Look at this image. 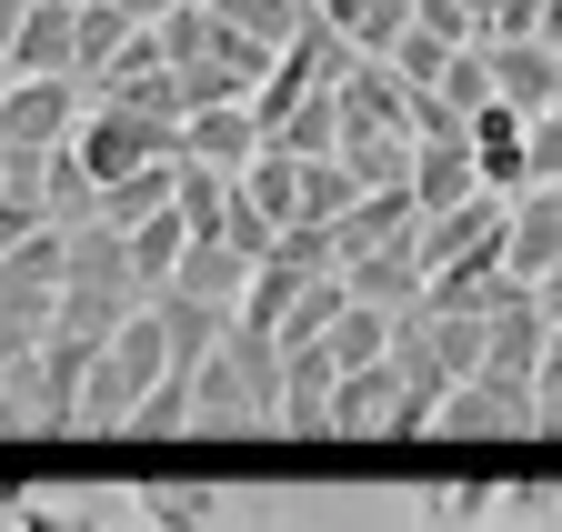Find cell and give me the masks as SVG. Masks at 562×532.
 <instances>
[{"instance_id": "cell-1", "label": "cell", "mask_w": 562, "mask_h": 532, "mask_svg": "<svg viewBox=\"0 0 562 532\" xmlns=\"http://www.w3.org/2000/svg\"><path fill=\"white\" fill-rule=\"evenodd\" d=\"M281 422V342L271 331H222V352L191 372V403L181 432H271Z\"/></svg>"}, {"instance_id": "cell-2", "label": "cell", "mask_w": 562, "mask_h": 532, "mask_svg": "<svg viewBox=\"0 0 562 532\" xmlns=\"http://www.w3.org/2000/svg\"><path fill=\"white\" fill-rule=\"evenodd\" d=\"M70 161H81L91 202H101L111 181L151 171V161H181V142H171L161 121H140V111H111V101H91V111H81V131H70Z\"/></svg>"}, {"instance_id": "cell-3", "label": "cell", "mask_w": 562, "mask_h": 532, "mask_svg": "<svg viewBox=\"0 0 562 532\" xmlns=\"http://www.w3.org/2000/svg\"><path fill=\"white\" fill-rule=\"evenodd\" d=\"M81 362H91V352H70L60 331H41V342H31L21 362H0V432H60Z\"/></svg>"}, {"instance_id": "cell-4", "label": "cell", "mask_w": 562, "mask_h": 532, "mask_svg": "<svg viewBox=\"0 0 562 532\" xmlns=\"http://www.w3.org/2000/svg\"><path fill=\"white\" fill-rule=\"evenodd\" d=\"M432 412L402 392V372H392V352L372 362V372H341L331 382V412H322V432L331 442H402V432H422Z\"/></svg>"}, {"instance_id": "cell-5", "label": "cell", "mask_w": 562, "mask_h": 532, "mask_svg": "<svg viewBox=\"0 0 562 532\" xmlns=\"http://www.w3.org/2000/svg\"><path fill=\"white\" fill-rule=\"evenodd\" d=\"M432 432H442V442H522V432H542L532 382H513V372H472V382H452L442 403H432Z\"/></svg>"}, {"instance_id": "cell-6", "label": "cell", "mask_w": 562, "mask_h": 532, "mask_svg": "<svg viewBox=\"0 0 562 532\" xmlns=\"http://www.w3.org/2000/svg\"><path fill=\"white\" fill-rule=\"evenodd\" d=\"M81 111H91L81 81H0V151H60Z\"/></svg>"}, {"instance_id": "cell-7", "label": "cell", "mask_w": 562, "mask_h": 532, "mask_svg": "<svg viewBox=\"0 0 562 532\" xmlns=\"http://www.w3.org/2000/svg\"><path fill=\"white\" fill-rule=\"evenodd\" d=\"M482 71H492V101L522 121L562 111V50L552 41H482Z\"/></svg>"}, {"instance_id": "cell-8", "label": "cell", "mask_w": 562, "mask_h": 532, "mask_svg": "<svg viewBox=\"0 0 562 532\" xmlns=\"http://www.w3.org/2000/svg\"><path fill=\"white\" fill-rule=\"evenodd\" d=\"M131 412H140V382H131L111 352H91V362H81V382H70V412H60V432L101 442V432H131Z\"/></svg>"}, {"instance_id": "cell-9", "label": "cell", "mask_w": 562, "mask_h": 532, "mask_svg": "<svg viewBox=\"0 0 562 532\" xmlns=\"http://www.w3.org/2000/svg\"><path fill=\"white\" fill-rule=\"evenodd\" d=\"M422 222H412V191H362V202H351L322 241H331V272H351V261L362 251H392V241H412Z\"/></svg>"}, {"instance_id": "cell-10", "label": "cell", "mask_w": 562, "mask_h": 532, "mask_svg": "<svg viewBox=\"0 0 562 532\" xmlns=\"http://www.w3.org/2000/svg\"><path fill=\"white\" fill-rule=\"evenodd\" d=\"M552 261H562V202H552V191H522L513 222H503V282H522V292H532Z\"/></svg>"}, {"instance_id": "cell-11", "label": "cell", "mask_w": 562, "mask_h": 532, "mask_svg": "<svg viewBox=\"0 0 562 532\" xmlns=\"http://www.w3.org/2000/svg\"><path fill=\"white\" fill-rule=\"evenodd\" d=\"M402 191H412V222H442V212H462L472 202V151L462 142H412V171H402Z\"/></svg>"}, {"instance_id": "cell-12", "label": "cell", "mask_w": 562, "mask_h": 532, "mask_svg": "<svg viewBox=\"0 0 562 532\" xmlns=\"http://www.w3.org/2000/svg\"><path fill=\"white\" fill-rule=\"evenodd\" d=\"M0 81H70V0H31Z\"/></svg>"}, {"instance_id": "cell-13", "label": "cell", "mask_w": 562, "mask_h": 532, "mask_svg": "<svg viewBox=\"0 0 562 532\" xmlns=\"http://www.w3.org/2000/svg\"><path fill=\"white\" fill-rule=\"evenodd\" d=\"M131 512L151 522V532H211V522H222V493L191 483V473H140L131 483Z\"/></svg>"}, {"instance_id": "cell-14", "label": "cell", "mask_w": 562, "mask_h": 532, "mask_svg": "<svg viewBox=\"0 0 562 532\" xmlns=\"http://www.w3.org/2000/svg\"><path fill=\"white\" fill-rule=\"evenodd\" d=\"M171 142H181V161H201V171H241V161H261V131H251V111H241V101L191 111Z\"/></svg>"}, {"instance_id": "cell-15", "label": "cell", "mask_w": 562, "mask_h": 532, "mask_svg": "<svg viewBox=\"0 0 562 532\" xmlns=\"http://www.w3.org/2000/svg\"><path fill=\"white\" fill-rule=\"evenodd\" d=\"M241 282H251V261H241L232 241H181V261H171V282H161V292H181V302H211V312H232V302H241Z\"/></svg>"}, {"instance_id": "cell-16", "label": "cell", "mask_w": 562, "mask_h": 532, "mask_svg": "<svg viewBox=\"0 0 562 532\" xmlns=\"http://www.w3.org/2000/svg\"><path fill=\"white\" fill-rule=\"evenodd\" d=\"M341 292L351 302H362V312H412L422 302V261H412V241H392V251H362V261H351V272H341Z\"/></svg>"}, {"instance_id": "cell-17", "label": "cell", "mask_w": 562, "mask_h": 532, "mask_svg": "<svg viewBox=\"0 0 562 532\" xmlns=\"http://www.w3.org/2000/svg\"><path fill=\"white\" fill-rule=\"evenodd\" d=\"M181 241H191V231H181V212H171V202H161L151 222H131V231H121V272H131V292H140V302H161Z\"/></svg>"}, {"instance_id": "cell-18", "label": "cell", "mask_w": 562, "mask_h": 532, "mask_svg": "<svg viewBox=\"0 0 562 532\" xmlns=\"http://www.w3.org/2000/svg\"><path fill=\"white\" fill-rule=\"evenodd\" d=\"M331 352L322 342H302V352H281V432H322V412H331Z\"/></svg>"}, {"instance_id": "cell-19", "label": "cell", "mask_w": 562, "mask_h": 532, "mask_svg": "<svg viewBox=\"0 0 562 532\" xmlns=\"http://www.w3.org/2000/svg\"><path fill=\"white\" fill-rule=\"evenodd\" d=\"M121 50H131V21L111 11V0H70V81L91 91V81L111 71Z\"/></svg>"}, {"instance_id": "cell-20", "label": "cell", "mask_w": 562, "mask_h": 532, "mask_svg": "<svg viewBox=\"0 0 562 532\" xmlns=\"http://www.w3.org/2000/svg\"><path fill=\"white\" fill-rule=\"evenodd\" d=\"M232 191H241V202H251L271 231H292V222H302V161H281V151L241 161V171H232Z\"/></svg>"}, {"instance_id": "cell-21", "label": "cell", "mask_w": 562, "mask_h": 532, "mask_svg": "<svg viewBox=\"0 0 562 532\" xmlns=\"http://www.w3.org/2000/svg\"><path fill=\"white\" fill-rule=\"evenodd\" d=\"M211 21L241 31V41H261V50H292L312 31V0H211Z\"/></svg>"}, {"instance_id": "cell-22", "label": "cell", "mask_w": 562, "mask_h": 532, "mask_svg": "<svg viewBox=\"0 0 562 532\" xmlns=\"http://www.w3.org/2000/svg\"><path fill=\"white\" fill-rule=\"evenodd\" d=\"M171 181H181V161H151V171H131V181H111L101 202H91V222H101V231H131V222H151V212L171 202Z\"/></svg>"}, {"instance_id": "cell-23", "label": "cell", "mask_w": 562, "mask_h": 532, "mask_svg": "<svg viewBox=\"0 0 562 532\" xmlns=\"http://www.w3.org/2000/svg\"><path fill=\"white\" fill-rule=\"evenodd\" d=\"M322 352H331V372H372V362L392 352V312H362V302H341V321L322 331Z\"/></svg>"}, {"instance_id": "cell-24", "label": "cell", "mask_w": 562, "mask_h": 532, "mask_svg": "<svg viewBox=\"0 0 562 532\" xmlns=\"http://www.w3.org/2000/svg\"><path fill=\"white\" fill-rule=\"evenodd\" d=\"M151 50H161V71H191V60L211 50V11L201 0H171V11L151 21Z\"/></svg>"}, {"instance_id": "cell-25", "label": "cell", "mask_w": 562, "mask_h": 532, "mask_svg": "<svg viewBox=\"0 0 562 532\" xmlns=\"http://www.w3.org/2000/svg\"><path fill=\"white\" fill-rule=\"evenodd\" d=\"M351 202H362V191H351V171H341V161H302V222H312V231H331Z\"/></svg>"}, {"instance_id": "cell-26", "label": "cell", "mask_w": 562, "mask_h": 532, "mask_svg": "<svg viewBox=\"0 0 562 532\" xmlns=\"http://www.w3.org/2000/svg\"><path fill=\"white\" fill-rule=\"evenodd\" d=\"M432 101H442V111H452V121H472V111H482V101H492V71H482V41H472V50H452V60H442V81H432Z\"/></svg>"}, {"instance_id": "cell-27", "label": "cell", "mask_w": 562, "mask_h": 532, "mask_svg": "<svg viewBox=\"0 0 562 532\" xmlns=\"http://www.w3.org/2000/svg\"><path fill=\"white\" fill-rule=\"evenodd\" d=\"M562 181V111L522 121V191H552Z\"/></svg>"}, {"instance_id": "cell-28", "label": "cell", "mask_w": 562, "mask_h": 532, "mask_svg": "<svg viewBox=\"0 0 562 532\" xmlns=\"http://www.w3.org/2000/svg\"><path fill=\"white\" fill-rule=\"evenodd\" d=\"M532 412H542V432H562V342H542V362H532Z\"/></svg>"}, {"instance_id": "cell-29", "label": "cell", "mask_w": 562, "mask_h": 532, "mask_svg": "<svg viewBox=\"0 0 562 532\" xmlns=\"http://www.w3.org/2000/svg\"><path fill=\"white\" fill-rule=\"evenodd\" d=\"M21 532H111V522H101V512H31V502H21Z\"/></svg>"}, {"instance_id": "cell-30", "label": "cell", "mask_w": 562, "mask_h": 532, "mask_svg": "<svg viewBox=\"0 0 562 532\" xmlns=\"http://www.w3.org/2000/svg\"><path fill=\"white\" fill-rule=\"evenodd\" d=\"M552 502H562V473H522L513 483V512H552Z\"/></svg>"}, {"instance_id": "cell-31", "label": "cell", "mask_w": 562, "mask_h": 532, "mask_svg": "<svg viewBox=\"0 0 562 532\" xmlns=\"http://www.w3.org/2000/svg\"><path fill=\"white\" fill-rule=\"evenodd\" d=\"M532 302H542V321H562V261H552V272L532 282Z\"/></svg>"}, {"instance_id": "cell-32", "label": "cell", "mask_w": 562, "mask_h": 532, "mask_svg": "<svg viewBox=\"0 0 562 532\" xmlns=\"http://www.w3.org/2000/svg\"><path fill=\"white\" fill-rule=\"evenodd\" d=\"M111 11H121V21H131V31H151V21H161V11H171V0H111Z\"/></svg>"}, {"instance_id": "cell-33", "label": "cell", "mask_w": 562, "mask_h": 532, "mask_svg": "<svg viewBox=\"0 0 562 532\" xmlns=\"http://www.w3.org/2000/svg\"><path fill=\"white\" fill-rule=\"evenodd\" d=\"M21 11L31 0H0V60H11V41H21Z\"/></svg>"}, {"instance_id": "cell-34", "label": "cell", "mask_w": 562, "mask_h": 532, "mask_svg": "<svg viewBox=\"0 0 562 532\" xmlns=\"http://www.w3.org/2000/svg\"><path fill=\"white\" fill-rule=\"evenodd\" d=\"M422 532H472V522H452V512H432V502H422Z\"/></svg>"}, {"instance_id": "cell-35", "label": "cell", "mask_w": 562, "mask_h": 532, "mask_svg": "<svg viewBox=\"0 0 562 532\" xmlns=\"http://www.w3.org/2000/svg\"><path fill=\"white\" fill-rule=\"evenodd\" d=\"M552 202H562V181H552Z\"/></svg>"}, {"instance_id": "cell-36", "label": "cell", "mask_w": 562, "mask_h": 532, "mask_svg": "<svg viewBox=\"0 0 562 532\" xmlns=\"http://www.w3.org/2000/svg\"><path fill=\"white\" fill-rule=\"evenodd\" d=\"M552 342H562V321H552Z\"/></svg>"}, {"instance_id": "cell-37", "label": "cell", "mask_w": 562, "mask_h": 532, "mask_svg": "<svg viewBox=\"0 0 562 532\" xmlns=\"http://www.w3.org/2000/svg\"><path fill=\"white\" fill-rule=\"evenodd\" d=\"M271 532H292V522H271Z\"/></svg>"}, {"instance_id": "cell-38", "label": "cell", "mask_w": 562, "mask_h": 532, "mask_svg": "<svg viewBox=\"0 0 562 532\" xmlns=\"http://www.w3.org/2000/svg\"><path fill=\"white\" fill-rule=\"evenodd\" d=\"M552 50H562V31H552Z\"/></svg>"}, {"instance_id": "cell-39", "label": "cell", "mask_w": 562, "mask_h": 532, "mask_svg": "<svg viewBox=\"0 0 562 532\" xmlns=\"http://www.w3.org/2000/svg\"><path fill=\"white\" fill-rule=\"evenodd\" d=\"M201 11H211V0H201Z\"/></svg>"}]
</instances>
